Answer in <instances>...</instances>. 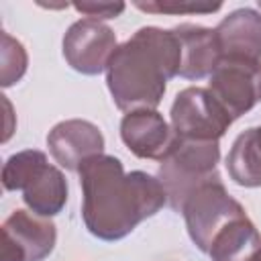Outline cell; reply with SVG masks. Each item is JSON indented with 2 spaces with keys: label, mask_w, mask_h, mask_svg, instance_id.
<instances>
[{
  "label": "cell",
  "mask_w": 261,
  "mask_h": 261,
  "mask_svg": "<svg viewBox=\"0 0 261 261\" xmlns=\"http://www.w3.org/2000/svg\"><path fill=\"white\" fill-rule=\"evenodd\" d=\"M257 141H259V147H261V126H257Z\"/></svg>",
  "instance_id": "d6986e66"
},
{
  "label": "cell",
  "mask_w": 261,
  "mask_h": 261,
  "mask_svg": "<svg viewBox=\"0 0 261 261\" xmlns=\"http://www.w3.org/2000/svg\"><path fill=\"white\" fill-rule=\"evenodd\" d=\"M261 249V234L253 220L245 214L228 222L212 239L208 255L212 261H253Z\"/></svg>",
  "instance_id": "5bb4252c"
},
{
  "label": "cell",
  "mask_w": 261,
  "mask_h": 261,
  "mask_svg": "<svg viewBox=\"0 0 261 261\" xmlns=\"http://www.w3.org/2000/svg\"><path fill=\"white\" fill-rule=\"evenodd\" d=\"M259 8H261V0H259Z\"/></svg>",
  "instance_id": "44dd1931"
},
{
  "label": "cell",
  "mask_w": 261,
  "mask_h": 261,
  "mask_svg": "<svg viewBox=\"0 0 261 261\" xmlns=\"http://www.w3.org/2000/svg\"><path fill=\"white\" fill-rule=\"evenodd\" d=\"M82 218L88 232L114 243L128 237L143 220L155 216L167 196L161 181L147 171H124L114 155H94L80 169Z\"/></svg>",
  "instance_id": "6da1fadb"
},
{
  "label": "cell",
  "mask_w": 261,
  "mask_h": 261,
  "mask_svg": "<svg viewBox=\"0 0 261 261\" xmlns=\"http://www.w3.org/2000/svg\"><path fill=\"white\" fill-rule=\"evenodd\" d=\"M208 92L237 120L261 100V61L222 57L208 75Z\"/></svg>",
  "instance_id": "52a82bcc"
},
{
  "label": "cell",
  "mask_w": 261,
  "mask_h": 261,
  "mask_svg": "<svg viewBox=\"0 0 261 261\" xmlns=\"http://www.w3.org/2000/svg\"><path fill=\"white\" fill-rule=\"evenodd\" d=\"M139 10L151 14H210L222 8V2H173V0H153V2H133Z\"/></svg>",
  "instance_id": "e0dca14e"
},
{
  "label": "cell",
  "mask_w": 261,
  "mask_h": 261,
  "mask_svg": "<svg viewBox=\"0 0 261 261\" xmlns=\"http://www.w3.org/2000/svg\"><path fill=\"white\" fill-rule=\"evenodd\" d=\"M57 243V226L51 218L16 208L2 222L0 261H43Z\"/></svg>",
  "instance_id": "ba28073f"
},
{
  "label": "cell",
  "mask_w": 261,
  "mask_h": 261,
  "mask_svg": "<svg viewBox=\"0 0 261 261\" xmlns=\"http://www.w3.org/2000/svg\"><path fill=\"white\" fill-rule=\"evenodd\" d=\"M120 139L135 157L155 161H161L177 143L173 126L161 112L151 108L124 112L120 120Z\"/></svg>",
  "instance_id": "30bf717a"
},
{
  "label": "cell",
  "mask_w": 261,
  "mask_h": 261,
  "mask_svg": "<svg viewBox=\"0 0 261 261\" xmlns=\"http://www.w3.org/2000/svg\"><path fill=\"white\" fill-rule=\"evenodd\" d=\"M104 135L102 130L84 118H69L57 122L47 135V147L55 163L67 171H77L80 165L104 153Z\"/></svg>",
  "instance_id": "8fae6325"
},
{
  "label": "cell",
  "mask_w": 261,
  "mask_h": 261,
  "mask_svg": "<svg viewBox=\"0 0 261 261\" xmlns=\"http://www.w3.org/2000/svg\"><path fill=\"white\" fill-rule=\"evenodd\" d=\"M169 118L175 135L190 141H220L234 122L208 88L198 86L184 88L175 96Z\"/></svg>",
  "instance_id": "8992f818"
},
{
  "label": "cell",
  "mask_w": 261,
  "mask_h": 261,
  "mask_svg": "<svg viewBox=\"0 0 261 261\" xmlns=\"http://www.w3.org/2000/svg\"><path fill=\"white\" fill-rule=\"evenodd\" d=\"M2 186L8 192H20L22 202L39 216L51 218L67 204L69 188L63 171L37 149L18 151L4 161Z\"/></svg>",
  "instance_id": "3957f363"
},
{
  "label": "cell",
  "mask_w": 261,
  "mask_h": 261,
  "mask_svg": "<svg viewBox=\"0 0 261 261\" xmlns=\"http://www.w3.org/2000/svg\"><path fill=\"white\" fill-rule=\"evenodd\" d=\"M220 145L218 141L179 139L173 149L159 161L157 179L161 181L171 210L181 212L184 202L200 186L220 179L218 173Z\"/></svg>",
  "instance_id": "277c9868"
},
{
  "label": "cell",
  "mask_w": 261,
  "mask_h": 261,
  "mask_svg": "<svg viewBox=\"0 0 261 261\" xmlns=\"http://www.w3.org/2000/svg\"><path fill=\"white\" fill-rule=\"evenodd\" d=\"M220 47V59L261 61V12L255 8H237L228 12L214 29Z\"/></svg>",
  "instance_id": "7c38bea8"
},
{
  "label": "cell",
  "mask_w": 261,
  "mask_h": 261,
  "mask_svg": "<svg viewBox=\"0 0 261 261\" xmlns=\"http://www.w3.org/2000/svg\"><path fill=\"white\" fill-rule=\"evenodd\" d=\"M73 8L82 12L86 18L94 20H108L116 18L124 12L126 4L124 2H73Z\"/></svg>",
  "instance_id": "ac0fdd59"
},
{
  "label": "cell",
  "mask_w": 261,
  "mask_h": 261,
  "mask_svg": "<svg viewBox=\"0 0 261 261\" xmlns=\"http://www.w3.org/2000/svg\"><path fill=\"white\" fill-rule=\"evenodd\" d=\"M228 177L241 188H261V147L257 141V126L243 130L226 155Z\"/></svg>",
  "instance_id": "9a60e30c"
},
{
  "label": "cell",
  "mask_w": 261,
  "mask_h": 261,
  "mask_svg": "<svg viewBox=\"0 0 261 261\" xmlns=\"http://www.w3.org/2000/svg\"><path fill=\"white\" fill-rule=\"evenodd\" d=\"M181 214L192 243L202 253H208L218 230L247 212L243 204L228 194L222 179H214L190 194V198L184 202Z\"/></svg>",
  "instance_id": "5b68a950"
},
{
  "label": "cell",
  "mask_w": 261,
  "mask_h": 261,
  "mask_svg": "<svg viewBox=\"0 0 261 261\" xmlns=\"http://www.w3.org/2000/svg\"><path fill=\"white\" fill-rule=\"evenodd\" d=\"M0 84L2 88H10L22 80L29 65V55L24 45L2 31V49H0Z\"/></svg>",
  "instance_id": "2e32d148"
},
{
  "label": "cell",
  "mask_w": 261,
  "mask_h": 261,
  "mask_svg": "<svg viewBox=\"0 0 261 261\" xmlns=\"http://www.w3.org/2000/svg\"><path fill=\"white\" fill-rule=\"evenodd\" d=\"M173 33L181 49V65L177 75L184 80H202L210 75L220 61V47L214 29L181 22L173 27Z\"/></svg>",
  "instance_id": "4fadbf2b"
},
{
  "label": "cell",
  "mask_w": 261,
  "mask_h": 261,
  "mask_svg": "<svg viewBox=\"0 0 261 261\" xmlns=\"http://www.w3.org/2000/svg\"><path fill=\"white\" fill-rule=\"evenodd\" d=\"M253 261H261V249H259V251H257V255H255V257H253Z\"/></svg>",
  "instance_id": "ffe728a7"
},
{
  "label": "cell",
  "mask_w": 261,
  "mask_h": 261,
  "mask_svg": "<svg viewBox=\"0 0 261 261\" xmlns=\"http://www.w3.org/2000/svg\"><path fill=\"white\" fill-rule=\"evenodd\" d=\"M179 65L181 49L173 29L141 27L116 47L106 65V86L112 102L122 112L155 110Z\"/></svg>",
  "instance_id": "7a4b0ae2"
},
{
  "label": "cell",
  "mask_w": 261,
  "mask_h": 261,
  "mask_svg": "<svg viewBox=\"0 0 261 261\" xmlns=\"http://www.w3.org/2000/svg\"><path fill=\"white\" fill-rule=\"evenodd\" d=\"M116 33L102 20L80 18L63 35L61 53L65 63L82 75H98L116 51Z\"/></svg>",
  "instance_id": "9c48e42d"
}]
</instances>
